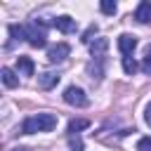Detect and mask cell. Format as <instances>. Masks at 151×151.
<instances>
[{
  "instance_id": "44dd1931",
  "label": "cell",
  "mask_w": 151,
  "mask_h": 151,
  "mask_svg": "<svg viewBox=\"0 0 151 151\" xmlns=\"http://www.w3.org/2000/svg\"><path fill=\"white\" fill-rule=\"evenodd\" d=\"M12 151H26V149H12Z\"/></svg>"
},
{
  "instance_id": "7c38bea8",
  "label": "cell",
  "mask_w": 151,
  "mask_h": 151,
  "mask_svg": "<svg viewBox=\"0 0 151 151\" xmlns=\"http://www.w3.org/2000/svg\"><path fill=\"white\" fill-rule=\"evenodd\" d=\"M0 76H2V83H5L7 87H17V85H19V78L14 76V71H12V68H7V66H5V68L0 71Z\"/></svg>"
},
{
  "instance_id": "277c9868",
  "label": "cell",
  "mask_w": 151,
  "mask_h": 151,
  "mask_svg": "<svg viewBox=\"0 0 151 151\" xmlns=\"http://www.w3.org/2000/svg\"><path fill=\"white\" fill-rule=\"evenodd\" d=\"M68 54H71V45H68V42H57V45H52V47L47 50V61H50V64H59V61H64Z\"/></svg>"
},
{
  "instance_id": "ffe728a7",
  "label": "cell",
  "mask_w": 151,
  "mask_h": 151,
  "mask_svg": "<svg viewBox=\"0 0 151 151\" xmlns=\"http://www.w3.org/2000/svg\"><path fill=\"white\" fill-rule=\"evenodd\" d=\"M144 120H146V125L151 127V101L146 104V109H144Z\"/></svg>"
},
{
  "instance_id": "9c48e42d",
  "label": "cell",
  "mask_w": 151,
  "mask_h": 151,
  "mask_svg": "<svg viewBox=\"0 0 151 151\" xmlns=\"http://www.w3.org/2000/svg\"><path fill=\"white\" fill-rule=\"evenodd\" d=\"M106 50H109V40L106 38H94V42H90V52H92L94 59H101L106 54Z\"/></svg>"
},
{
  "instance_id": "d6986e66",
  "label": "cell",
  "mask_w": 151,
  "mask_h": 151,
  "mask_svg": "<svg viewBox=\"0 0 151 151\" xmlns=\"http://www.w3.org/2000/svg\"><path fill=\"white\" fill-rule=\"evenodd\" d=\"M137 151H151V137H142L137 142Z\"/></svg>"
},
{
  "instance_id": "4fadbf2b",
  "label": "cell",
  "mask_w": 151,
  "mask_h": 151,
  "mask_svg": "<svg viewBox=\"0 0 151 151\" xmlns=\"http://www.w3.org/2000/svg\"><path fill=\"white\" fill-rule=\"evenodd\" d=\"M9 33L14 40H26V28L19 26V24H9Z\"/></svg>"
},
{
  "instance_id": "ac0fdd59",
  "label": "cell",
  "mask_w": 151,
  "mask_h": 151,
  "mask_svg": "<svg viewBox=\"0 0 151 151\" xmlns=\"http://www.w3.org/2000/svg\"><path fill=\"white\" fill-rule=\"evenodd\" d=\"M142 71H144L146 76H151V45L146 47V57H144V61H142Z\"/></svg>"
},
{
  "instance_id": "3957f363",
  "label": "cell",
  "mask_w": 151,
  "mask_h": 151,
  "mask_svg": "<svg viewBox=\"0 0 151 151\" xmlns=\"http://www.w3.org/2000/svg\"><path fill=\"white\" fill-rule=\"evenodd\" d=\"M64 101H66V104H71V106L83 109V106H87V94H85V90H83V87L71 85V87H66V90H64Z\"/></svg>"
},
{
  "instance_id": "6da1fadb",
  "label": "cell",
  "mask_w": 151,
  "mask_h": 151,
  "mask_svg": "<svg viewBox=\"0 0 151 151\" xmlns=\"http://www.w3.org/2000/svg\"><path fill=\"white\" fill-rule=\"evenodd\" d=\"M57 127V116L54 113H35V116H28L21 125V132L26 134H33V132H50Z\"/></svg>"
},
{
  "instance_id": "e0dca14e",
  "label": "cell",
  "mask_w": 151,
  "mask_h": 151,
  "mask_svg": "<svg viewBox=\"0 0 151 151\" xmlns=\"http://www.w3.org/2000/svg\"><path fill=\"white\" fill-rule=\"evenodd\" d=\"M92 35H97V24H92V26H90V28L83 33V38H80V40L90 45V42H94V38H92Z\"/></svg>"
},
{
  "instance_id": "52a82bcc",
  "label": "cell",
  "mask_w": 151,
  "mask_h": 151,
  "mask_svg": "<svg viewBox=\"0 0 151 151\" xmlns=\"http://www.w3.org/2000/svg\"><path fill=\"white\" fill-rule=\"evenodd\" d=\"M134 19H137L139 24H149V21H151V2H149V0H142V2L137 5Z\"/></svg>"
},
{
  "instance_id": "5bb4252c",
  "label": "cell",
  "mask_w": 151,
  "mask_h": 151,
  "mask_svg": "<svg viewBox=\"0 0 151 151\" xmlns=\"http://www.w3.org/2000/svg\"><path fill=\"white\" fill-rule=\"evenodd\" d=\"M137 68H139V66H137V61H134L132 57H123V71H125L127 76H132Z\"/></svg>"
},
{
  "instance_id": "2e32d148",
  "label": "cell",
  "mask_w": 151,
  "mask_h": 151,
  "mask_svg": "<svg viewBox=\"0 0 151 151\" xmlns=\"http://www.w3.org/2000/svg\"><path fill=\"white\" fill-rule=\"evenodd\" d=\"M68 146L71 151H83V139L78 134H68Z\"/></svg>"
},
{
  "instance_id": "30bf717a",
  "label": "cell",
  "mask_w": 151,
  "mask_h": 151,
  "mask_svg": "<svg viewBox=\"0 0 151 151\" xmlns=\"http://www.w3.org/2000/svg\"><path fill=\"white\" fill-rule=\"evenodd\" d=\"M17 68H19V73H24V76H33L35 64H33L28 57H19V59H17Z\"/></svg>"
},
{
  "instance_id": "8fae6325",
  "label": "cell",
  "mask_w": 151,
  "mask_h": 151,
  "mask_svg": "<svg viewBox=\"0 0 151 151\" xmlns=\"http://www.w3.org/2000/svg\"><path fill=\"white\" fill-rule=\"evenodd\" d=\"M85 127H90V120H87V118H73V120L68 123V134H78V132L85 130Z\"/></svg>"
},
{
  "instance_id": "5b68a950",
  "label": "cell",
  "mask_w": 151,
  "mask_h": 151,
  "mask_svg": "<svg viewBox=\"0 0 151 151\" xmlns=\"http://www.w3.org/2000/svg\"><path fill=\"white\" fill-rule=\"evenodd\" d=\"M134 47H137V38H134V35H130V33L118 35V50H120L123 57H132Z\"/></svg>"
},
{
  "instance_id": "8992f818",
  "label": "cell",
  "mask_w": 151,
  "mask_h": 151,
  "mask_svg": "<svg viewBox=\"0 0 151 151\" xmlns=\"http://www.w3.org/2000/svg\"><path fill=\"white\" fill-rule=\"evenodd\" d=\"M59 78H61L59 73H54V71H45V73L38 76V87H40V90H52V87H57Z\"/></svg>"
},
{
  "instance_id": "7a4b0ae2",
  "label": "cell",
  "mask_w": 151,
  "mask_h": 151,
  "mask_svg": "<svg viewBox=\"0 0 151 151\" xmlns=\"http://www.w3.org/2000/svg\"><path fill=\"white\" fill-rule=\"evenodd\" d=\"M26 40L31 47H45L47 45V35H45V28H38V21L33 24H26Z\"/></svg>"
},
{
  "instance_id": "9a60e30c",
  "label": "cell",
  "mask_w": 151,
  "mask_h": 151,
  "mask_svg": "<svg viewBox=\"0 0 151 151\" xmlns=\"http://www.w3.org/2000/svg\"><path fill=\"white\" fill-rule=\"evenodd\" d=\"M99 9H101L104 14H116L118 5H116L113 0H101V2H99Z\"/></svg>"
},
{
  "instance_id": "ba28073f",
  "label": "cell",
  "mask_w": 151,
  "mask_h": 151,
  "mask_svg": "<svg viewBox=\"0 0 151 151\" xmlns=\"http://www.w3.org/2000/svg\"><path fill=\"white\" fill-rule=\"evenodd\" d=\"M54 26H57L61 33H73V31H76V19L68 17V14H61V17L54 19Z\"/></svg>"
}]
</instances>
